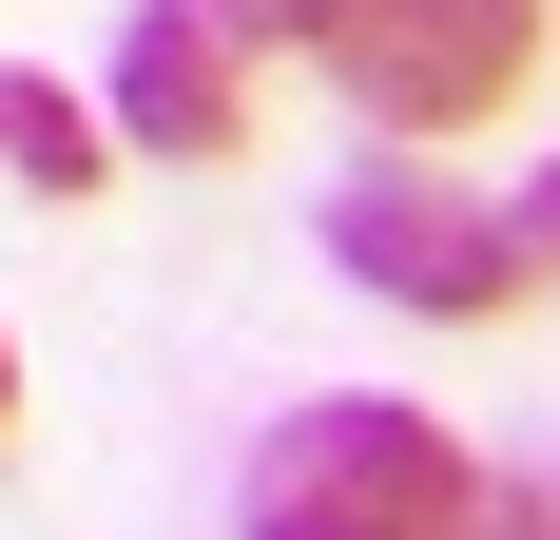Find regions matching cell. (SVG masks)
<instances>
[{
    "instance_id": "6da1fadb",
    "label": "cell",
    "mask_w": 560,
    "mask_h": 540,
    "mask_svg": "<svg viewBox=\"0 0 560 540\" xmlns=\"http://www.w3.org/2000/svg\"><path fill=\"white\" fill-rule=\"evenodd\" d=\"M232 521H252V540H464V521H483V463H464L425 406L348 386V406H290V425L252 444Z\"/></svg>"
},
{
    "instance_id": "7a4b0ae2",
    "label": "cell",
    "mask_w": 560,
    "mask_h": 540,
    "mask_svg": "<svg viewBox=\"0 0 560 540\" xmlns=\"http://www.w3.org/2000/svg\"><path fill=\"white\" fill-rule=\"evenodd\" d=\"M329 270L387 290V309H425V328H483V309L541 290L522 213H483V193H445V174H406V155H368V174L329 193Z\"/></svg>"
},
{
    "instance_id": "3957f363",
    "label": "cell",
    "mask_w": 560,
    "mask_h": 540,
    "mask_svg": "<svg viewBox=\"0 0 560 540\" xmlns=\"http://www.w3.org/2000/svg\"><path fill=\"white\" fill-rule=\"evenodd\" d=\"M329 78L387 136H483V116H522V78H541V0H348Z\"/></svg>"
},
{
    "instance_id": "277c9868",
    "label": "cell",
    "mask_w": 560,
    "mask_h": 540,
    "mask_svg": "<svg viewBox=\"0 0 560 540\" xmlns=\"http://www.w3.org/2000/svg\"><path fill=\"white\" fill-rule=\"evenodd\" d=\"M97 97H116V155H174V174L252 155V20L232 0H136L116 58H97Z\"/></svg>"
},
{
    "instance_id": "5b68a950",
    "label": "cell",
    "mask_w": 560,
    "mask_h": 540,
    "mask_svg": "<svg viewBox=\"0 0 560 540\" xmlns=\"http://www.w3.org/2000/svg\"><path fill=\"white\" fill-rule=\"evenodd\" d=\"M97 155H116V116H78L39 58H0V174L20 193H97Z\"/></svg>"
},
{
    "instance_id": "8992f818",
    "label": "cell",
    "mask_w": 560,
    "mask_h": 540,
    "mask_svg": "<svg viewBox=\"0 0 560 540\" xmlns=\"http://www.w3.org/2000/svg\"><path fill=\"white\" fill-rule=\"evenodd\" d=\"M232 20H252V39H290V58H329V39H348V0H232Z\"/></svg>"
},
{
    "instance_id": "52a82bcc",
    "label": "cell",
    "mask_w": 560,
    "mask_h": 540,
    "mask_svg": "<svg viewBox=\"0 0 560 540\" xmlns=\"http://www.w3.org/2000/svg\"><path fill=\"white\" fill-rule=\"evenodd\" d=\"M464 540H560V502H541V483H483V521H464Z\"/></svg>"
},
{
    "instance_id": "ba28073f",
    "label": "cell",
    "mask_w": 560,
    "mask_h": 540,
    "mask_svg": "<svg viewBox=\"0 0 560 540\" xmlns=\"http://www.w3.org/2000/svg\"><path fill=\"white\" fill-rule=\"evenodd\" d=\"M522 251H541V270H560V174H522Z\"/></svg>"
},
{
    "instance_id": "9c48e42d",
    "label": "cell",
    "mask_w": 560,
    "mask_h": 540,
    "mask_svg": "<svg viewBox=\"0 0 560 540\" xmlns=\"http://www.w3.org/2000/svg\"><path fill=\"white\" fill-rule=\"evenodd\" d=\"M0 406H20V348H0Z\"/></svg>"
}]
</instances>
